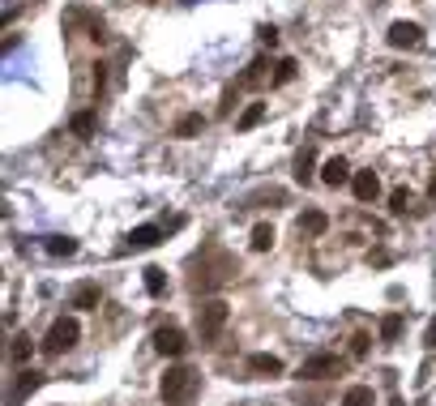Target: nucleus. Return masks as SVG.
<instances>
[{
  "label": "nucleus",
  "instance_id": "f257e3e1",
  "mask_svg": "<svg viewBox=\"0 0 436 406\" xmlns=\"http://www.w3.org/2000/svg\"><path fill=\"white\" fill-rule=\"evenodd\" d=\"M197 385H201V376H197L189 364H175V368H167V376H163L159 394H163V402H167V406H193Z\"/></svg>",
  "mask_w": 436,
  "mask_h": 406
},
{
  "label": "nucleus",
  "instance_id": "f03ea898",
  "mask_svg": "<svg viewBox=\"0 0 436 406\" xmlns=\"http://www.w3.org/2000/svg\"><path fill=\"white\" fill-rule=\"evenodd\" d=\"M77 338H82V325H77V317H60V321H51V329L43 334V351L47 355H64L77 346Z\"/></svg>",
  "mask_w": 436,
  "mask_h": 406
},
{
  "label": "nucleus",
  "instance_id": "7ed1b4c3",
  "mask_svg": "<svg viewBox=\"0 0 436 406\" xmlns=\"http://www.w3.org/2000/svg\"><path fill=\"white\" fill-rule=\"evenodd\" d=\"M227 299H205L201 308H197V329H201V342H214L223 334V325H227Z\"/></svg>",
  "mask_w": 436,
  "mask_h": 406
},
{
  "label": "nucleus",
  "instance_id": "20e7f679",
  "mask_svg": "<svg viewBox=\"0 0 436 406\" xmlns=\"http://www.w3.org/2000/svg\"><path fill=\"white\" fill-rule=\"evenodd\" d=\"M338 372H342V360H338V355H329V351L308 355V360L299 364V380H325V376H338Z\"/></svg>",
  "mask_w": 436,
  "mask_h": 406
},
{
  "label": "nucleus",
  "instance_id": "39448f33",
  "mask_svg": "<svg viewBox=\"0 0 436 406\" xmlns=\"http://www.w3.org/2000/svg\"><path fill=\"white\" fill-rule=\"evenodd\" d=\"M154 351H159V355H171V360H175V355H184V351H189L184 329H180V325H163V329H154Z\"/></svg>",
  "mask_w": 436,
  "mask_h": 406
},
{
  "label": "nucleus",
  "instance_id": "423d86ee",
  "mask_svg": "<svg viewBox=\"0 0 436 406\" xmlns=\"http://www.w3.org/2000/svg\"><path fill=\"white\" fill-rule=\"evenodd\" d=\"M43 385V372H35V368H26V372H17V385L9 389V406H21L26 398H30L35 389Z\"/></svg>",
  "mask_w": 436,
  "mask_h": 406
},
{
  "label": "nucleus",
  "instance_id": "0eeeda50",
  "mask_svg": "<svg viewBox=\"0 0 436 406\" xmlns=\"http://www.w3.org/2000/svg\"><path fill=\"white\" fill-rule=\"evenodd\" d=\"M424 43V30L415 21H394L390 26V47H419Z\"/></svg>",
  "mask_w": 436,
  "mask_h": 406
},
{
  "label": "nucleus",
  "instance_id": "6e6552de",
  "mask_svg": "<svg viewBox=\"0 0 436 406\" xmlns=\"http://www.w3.org/2000/svg\"><path fill=\"white\" fill-rule=\"evenodd\" d=\"M321 180H325L329 188H342V184H351V180H355V175H351L347 159H325V163H321Z\"/></svg>",
  "mask_w": 436,
  "mask_h": 406
},
{
  "label": "nucleus",
  "instance_id": "1a4fd4ad",
  "mask_svg": "<svg viewBox=\"0 0 436 406\" xmlns=\"http://www.w3.org/2000/svg\"><path fill=\"white\" fill-rule=\"evenodd\" d=\"M351 193H355V201H364V206H368V201H376V197H381V180H376L372 171H355Z\"/></svg>",
  "mask_w": 436,
  "mask_h": 406
},
{
  "label": "nucleus",
  "instance_id": "9d476101",
  "mask_svg": "<svg viewBox=\"0 0 436 406\" xmlns=\"http://www.w3.org/2000/svg\"><path fill=\"white\" fill-rule=\"evenodd\" d=\"M98 299H103L98 283H82V287H73V295H69V308H98Z\"/></svg>",
  "mask_w": 436,
  "mask_h": 406
},
{
  "label": "nucleus",
  "instance_id": "9b49d317",
  "mask_svg": "<svg viewBox=\"0 0 436 406\" xmlns=\"http://www.w3.org/2000/svg\"><path fill=\"white\" fill-rule=\"evenodd\" d=\"M282 360L278 355H248V376H278Z\"/></svg>",
  "mask_w": 436,
  "mask_h": 406
},
{
  "label": "nucleus",
  "instance_id": "f8f14e48",
  "mask_svg": "<svg viewBox=\"0 0 436 406\" xmlns=\"http://www.w3.org/2000/svg\"><path fill=\"white\" fill-rule=\"evenodd\" d=\"M159 240H163L159 227H137V231H128V248H133V252H146V248H154Z\"/></svg>",
  "mask_w": 436,
  "mask_h": 406
},
{
  "label": "nucleus",
  "instance_id": "ddd939ff",
  "mask_svg": "<svg viewBox=\"0 0 436 406\" xmlns=\"http://www.w3.org/2000/svg\"><path fill=\"white\" fill-rule=\"evenodd\" d=\"M299 231H304V236H325V231H329V218H325L321 210H304V214H299Z\"/></svg>",
  "mask_w": 436,
  "mask_h": 406
},
{
  "label": "nucleus",
  "instance_id": "4468645a",
  "mask_svg": "<svg viewBox=\"0 0 436 406\" xmlns=\"http://www.w3.org/2000/svg\"><path fill=\"white\" fill-rule=\"evenodd\" d=\"M402 329H406V317H402V312H390V317L381 321V342H398Z\"/></svg>",
  "mask_w": 436,
  "mask_h": 406
},
{
  "label": "nucleus",
  "instance_id": "2eb2a0df",
  "mask_svg": "<svg viewBox=\"0 0 436 406\" xmlns=\"http://www.w3.org/2000/svg\"><path fill=\"white\" fill-rule=\"evenodd\" d=\"M274 240H278V236H274L270 222H256V227H252V252H270Z\"/></svg>",
  "mask_w": 436,
  "mask_h": 406
},
{
  "label": "nucleus",
  "instance_id": "dca6fc26",
  "mask_svg": "<svg viewBox=\"0 0 436 406\" xmlns=\"http://www.w3.org/2000/svg\"><path fill=\"white\" fill-rule=\"evenodd\" d=\"M342 406H376V394H372L368 385H351V389L342 394Z\"/></svg>",
  "mask_w": 436,
  "mask_h": 406
},
{
  "label": "nucleus",
  "instance_id": "f3484780",
  "mask_svg": "<svg viewBox=\"0 0 436 406\" xmlns=\"http://www.w3.org/2000/svg\"><path fill=\"white\" fill-rule=\"evenodd\" d=\"M261 120H265V103H248V107H244V116L236 120V129H240V133H248V129H256Z\"/></svg>",
  "mask_w": 436,
  "mask_h": 406
},
{
  "label": "nucleus",
  "instance_id": "a211bd4d",
  "mask_svg": "<svg viewBox=\"0 0 436 406\" xmlns=\"http://www.w3.org/2000/svg\"><path fill=\"white\" fill-rule=\"evenodd\" d=\"M30 355H35V342H30V334H17V338H13V346H9V360H13V364H26Z\"/></svg>",
  "mask_w": 436,
  "mask_h": 406
},
{
  "label": "nucleus",
  "instance_id": "6ab92c4d",
  "mask_svg": "<svg viewBox=\"0 0 436 406\" xmlns=\"http://www.w3.org/2000/svg\"><path fill=\"white\" fill-rule=\"evenodd\" d=\"M146 291H150L154 299H163V295H167V274L150 265V270H146Z\"/></svg>",
  "mask_w": 436,
  "mask_h": 406
},
{
  "label": "nucleus",
  "instance_id": "aec40b11",
  "mask_svg": "<svg viewBox=\"0 0 436 406\" xmlns=\"http://www.w3.org/2000/svg\"><path fill=\"white\" fill-rule=\"evenodd\" d=\"M201 129H205V120H201L197 112H193V116H180V124H175V137H197Z\"/></svg>",
  "mask_w": 436,
  "mask_h": 406
},
{
  "label": "nucleus",
  "instance_id": "412c9836",
  "mask_svg": "<svg viewBox=\"0 0 436 406\" xmlns=\"http://www.w3.org/2000/svg\"><path fill=\"white\" fill-rule=\"evenodd\" d=\"M47 252H51V257H73V252H77V240H69V236H51V240H47Z\"/></svg>",
  "mask_w": 436,
  "mask_h": 406
},
{
  "label": "nucleus",
  "instance_id": "4be33fe9",
  "mask_svg": "<svg viewBox=\"0 0 436 406\" xmlns=\"http://www.w3.org/2000/svg\"><path fill=\"white\" fill-rule=\"evenodd\" d=\"M295 180H299V184L313 180V150H304V155L295 159Z\"/></svg>",
  "mask_w": 436,
  "mask_h": 406
},
{
  "label": "nucleus",
  "instance_id": "5701e85b",
  "mask_svg": "<svg viewBox=\"0 0 436 406\" xmlns=\"http://www.w3.org/2000/svg\"><path fill=\"white\" fill-rule=\"evenodd\" d=\"M265 82V60H252L248 64V73H244V82L240 86H261Z\"/></svg>",
  "mask_w": 436,
  "mask_h": 406
},
{
  "label": "nucleus",
  "instance_id": "b1692460",
  "mask_svg": "<svg viewBox=\"0 0 436 406\" xmlns=\"http://www.w3.org/2000/svg\"><path fill=\"white\" fill-rule=\"evenodd\" d=\"M73 133H77V137H90V133H94V116H90V112H77V116H73Z\"/></svg>",
  "mask_w": 436,
  "mask_h": 406
},
{
  "label": "nucleus",
  "instance_id": "393cba45",
  "mask_svg": "<svg viewBox=\"0 0 436 406\" xmlns=\"http://www.w3.org/2000/svg\"><path fill=\"white\" fill-rule=\"evenodd\" d=\"M295 69H299L295 60H282V64H278V73H274V86H282V82H291V78H295Z\"/></svg>",
  "mask_w": 436,
  "mask_h": 406
},
{
  "label": "nucleus",
  "instance_id": "a878e982",
  "mask_svg": "<svg viewBox=\"0 0 436 406\" xmlns=\"http://www.w3.org/2000/svg\"><path fill=\"white\" fill-rule=\"evenodd\" d=\"M406 206H410V197H406V188H394V193H390V210H394V214H402Z\"/></svg>",
  "mask_w": 436,
  "mask_h": 406
},
{
  "label": "nucleus",
  "instance_id": "bb28decb",
  "mask_svg": "<svg viewBox=\"0 0 436 406\" xmlns=\"http://www.w3.org/2000/svg\"><path fill=\"white\" fill-rule=\"evenodd\" d=\"M368 346H372L368 334H355V338H351V355H355V360H359V355H368Z\"/></svg>",
  "mask_w": 436,
  "mask_h": 406
},
{
  "label": "nucleus",
  "instance_id": "cd10ccee",
  "mask_svg": "<svg viewBox=\"0 0 436 406\" xmlns=\"http://www.w3.org/2000/svg\"><path fill=\"white\" fill-rule=\"evenodd\" d=\"M261 43H265V47H278V30H274V26H261Z\"/></svg>",
  "mask_w": 436,
  "mask_h": 406
},
{
  "label": "nucleus",
  "instance_id": "c85d7f7f",
  "mask_svg": "<svg viewBox=\"0 0 436 406\" xmlns=\"http://www.w3.org/2000/svg\"><path fill=\"white\" fill-rule=\"evenodd\" d=\"M428 197L436 201V171H432V180H428Z\"/></svg>",
  "mask_w": 436,
  "mask_h": 406
},
{
  "label": "nucleus",
  "instance_id": "c756f323",
  "mask_svg": "<svg viewBox=\"0 0 436 406\" xmlns=\"http://www.w3.org/2000/svg\"><path fill=\"white\" fill-rule=\"evenodd\" d=\"M428 346H436V325H432V329H428Z\"/></svg>",
  "mask_w": 436,
  "mask_h": 406
},
{
  "label": "nucleus",
  "instance_id": "7c9ffc66",
  "mask_svg": "<svg viewBox=\"0 0 436 406\" xmlns=\"http://www.w3.org/2000/svg\"><path fill=\"white\" fill-rule=\"evenodd\" d=\"M390 406H406V402H402V398H394V402H390Z\"/></svg>",
  "mask_w": 436,
  "mask_h": 406
}]
</instances>
